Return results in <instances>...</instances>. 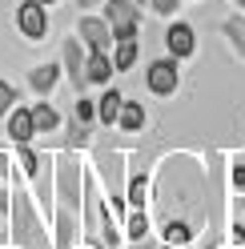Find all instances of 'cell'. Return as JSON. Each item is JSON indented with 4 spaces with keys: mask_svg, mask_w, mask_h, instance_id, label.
I'll list each match as a JSON object with an SVG mask.
<instances>
[{
    "mask_svg": "<svg viewBox=\"0 0 245 249\" xmlns=\"http://www.w3.org/2000/svg\"><path fill=\"white\" fill-rule=\"evenodd\" d=\"M177 81H181V69H177V56H161L145 69V89L153 97H173L177 92Z\"/></svg>",
    "mask_w": 245,
    "mask_h": 249,
    "instance_id": "1",
    "label": "cell"
},
{
    "mask_svg": "<svg viewBox=\"0 0 245 249\" xmlns=\"http://www.w3.org/2000/svg\"><path fill=\"white\" fill-rule=\"evenodd\" d=\"M105 20H109V28H113V40H137L141 17H137L133 0H109V4H105Z\"/></svg>",
    "mask_w": 245,
    "mask_h": 249,
    "instance_id": "2",
    "label": "cell"
},
{
    "mask_svg": "<svg viewBox=\"0 0 245 249\" xmlns=\"http://www.w3.org/2000/svg\"><path fill=\"white\" fill-rule=\"evenodd\" d=\"M8 213H12V241L17 245H28L36 237V217H33V205H28L24 193H12L8 197Z\"/></svg>",
    "mask_w": 245,
    "mask_h": 249,
    "instance_id": "3",
    "label": "cell"
},
{
    "mask_svg": "<svg viewBox=\"0 0 245 249\" xmlns=\"http://www.w3.org/2000/svg\"><path fill=\"white\" fill-rule=\"evenodd\" d=\"M76 36H81V44L88 53H109V44H113V28L105 17H81V24H76Z\"/></svg>",
    "mask_w": 245,
    "mask_h": 249,
    "instance_id": "4",
    "label": "cell"
},
{
    "mask_svg": "<svg viewBox=\"0 0 245 249\" xmlns=\"http://www.w3.org/2000/svg\"><path fill=\"white\" fill-rule=\"evenodd\" d=\"M56 197L65 201V209H76V201H81V165L72 157L56 161Z\"/></svg>",
    "mask_w": 245,
    "mask_h": 249,
    "instance_id": "5",
    "label": "cell"
},
{
    "mask_svg": "<svg viewBox=\"0 0 245 249\" xmlns=\"http://www.w3.org/2000/svg\"><path fill=\"white\" fill-rule=\"evenodd\" d=\"M17 28H20L24 40H44V33H49V17H44L40 0H24V4L17 8Z\"/></svg>",
    "mask_w": 245,
    "mask_h": 249,
    "instance_id": "6",
    "label": "cell"
},
{
    "mask_svg": "<svg viewBox=\"0 0 245 249\" xmlns=\"http://www.w3.org/2000/svg\"><path fill=\"white\" fill-rule=\"evenodd\" d=\"M165 44H169V56H177V60L193 56V49H197V33H193V24H185V20L169 24V33H165Z\"/></svg>",
    "mask_w": 245,
    "mask_h": 249,
    "instance_id": "7",
    "label": "cell"
},
{
    "mask_svg": "<svg viewBox=\"0 0 245 249\" xmlns=\"http://www.w3.org/2000/svg\"><path fill=\"white\" fill-rule=\"evenodd\" d=\"M60 56H65V76L72 81V89H85V44L81 40H65V49H60Z\"/></svg>",
    "mask_w": 245,
    "mask_h": 249,
    "instance_id": "8",
    "label": "cell"
},
{
    "mask_svg": "<svg viewBox=\"0 0 245 249\" xmlns=\"http://www.w3.org/2000/svg\"><path fill=\"white\" fill-rule=\"evenodd\" d=\"M8 137L17 145H28L36 137V124H33V108H12L8 113Z\"/></svg>",
    "mask_w": 245,
    "mask_h": 249,
    "instance_id": "9",
    "label": "cell"
},
{
    "mask_svg": "<svg viewBox=\"0 0 245 249\" xmlns=\"http://www.w3.org/2000/svg\"><path fill=\"white\" fill-rule=\"evenodd\" d=\"M113 56L109 53H88L85 56V81L88 85H109V76H113Z\"/></svg>",
    "mask_w": 245,
    "mask_h": 249,
    "instance_id": "10",
    "label": "cell"
},
{
    "mask_svg": "<svg viewBox=\"0 0 245 249\" xmlns=\"http://www.w3.org/2000/svg\"><path fill=\"white\" fill-rule=\"evenodd\" d=\"M56 81H60V69L56 65H36L33 72H28V85H33V92H52L56 89Z\"/></svg>",
    "mask_w": 245,
    "mask_h": 249,
    "instance_id": "11",
    "label": "cell"
},
{
    "mask_svg": "<svg viewBox=\"0 0 245 249\" xmlns=\"http://www.w3.org/2000/svg\"><path fill=\"white\" fill-rule=\"evenodd\" d=\"M161 237H165V249H185V245L193 241V229H189L185 221H165Z\"/></svg>",
    "mask_w": 245,
    "mask_h": 249,
    "instance_id": "12",
    "label": "cell"
},
{
    "mask_svg": "<svg viewBox=\"0 0 245 249\" xmlns=\"http://www.w3.org/2000/svg\"><path fill=\"white\" fill-rule=\"evenodd\" d=\"M33 124H36V133H56L60 113H56L49 101H36V105H33Z\"/></svg>",
    "mask_w": 245,
    "mask_h": 249,
    "instance_id": "13",
    "label": "cell"
},
{
    "mask_svg": "<svg viewBox=\"0 0 245 249\" xmlns=\"http://www.w3.org/2000/svg\"><path fill=\"white\" fill-rule=\"evenodd\" d=\"M117 124H121V133H137L145 124V108L137 105V101H125V105H121V113H117Z\"/></svg>",
    "mask_w": 245,
    "mask_h": 249,
    "instance_id": "14",
    "label": "cell"
},
{
    "mask_svg": "<svg viewBox=\"0 0 245 249\" xmlns=\"http://www.w3.org/2000/svg\"><path fill=\"white\" fill-rule=\"evenodd\" d=\"M137 65V40H113V69L129 72Z\"/></svg>",
    "mask_w": 245,
    "mask_h": 249,
    "instance_id": "15",
    "label": "cell"
},
{
    "mask_svg": "<svg viewBox=\"0 0 245 249\" xmlns=\"http://www.w3.org/2000/svg\"><path fill=\"white\" fill-rule=\"evenodd\" d=\"M121 105H125V97H121L117 89H109L101 97V105H97V121H105V124H117V113H121Z\"/></svg>",
    "mask_w": 245,
    "mask_h": 249,
    "instance_id": "16",
    "label": "cell"
},
{
    "mask_svg": "<svg viewBox=\"0 0 245 249\" xmlns=\"http://www.w3.org/2000/svg\"><path fill=\"white\" fill-rule=\"evenodd\" d=\"M72 233H76L72 209H60V213H56V249H69V245H72Z\"/></svg>",
    "mask_w": 245,
    "mask_h": 249,
    "instance_id": "17",
    "label": "cell"
},
{
    "mask_svg": "<svg viewBox=\"0 0 245 249\" xmlns=\"http://www.w3.org/2000/svg\"><path fill=\"white\" fill-rule=\"evenodd\" d=\"M221 33L233 40V49L245 56V17H229V20H221Z\"/></svg>",
    "mask_w": 245,
    "mask_h": 249,
    "instance_id": "18",
    "label": "cell"
},
{
    "mask_svg": "<svg viewBox=\"0 0 245 249\" xmlns=\"http://www.w3.org/2000/svg\"><path fill=\"white\" fill-rule=\"evenodd\" d=\"M125 233H129V241H145V233H149V217H145V209H133V213H129Z\"/></svg>",
    "mask_w": 245,
    "mask_h": 249,
    "instance_id": "19",
    "label": "cell"
},
{
    "mask_svg": "<svg viewBox=\"0 0 245 249\" xmlns=\"http://www.w3.org/2000/svg\"><path fill=\"white\" fill-rule=\"evenodd\" d=\"M145 189H149V181H145V177H133V185H129V197H125L133 209H141V205H145Z\"/></svg>",
    "mask_w": 245,
    "mask_h": 249,
    "instance_id": "20",
    "label": "cell"
},
{
    "mask_svg": "<svg viewBox=\"0 0 245 249\" xmlns=\"http://www.w3.org/2000/svg\"><path fill=\"white\" fill-rule=\"evenodd\" d=\"M12 108H17V89L8 81H0V117H8Z\"/></svg>",
    "mask_w": 245,
    "mask_h": 249,
    "instance_id": "21",
    "label": "cell"
},
{
    "mask_svg": "<svg viewBox=\"0 0 245 249\" xmlns=\"http://www.w3.org/2000/svg\"><path fill=\"white\" fill-rule=\"evenodd\" d=\"M20 169H24L28 177H36V173H40V157H36L28 145H20Z\"/></svg>",
    "mask_w": 245,
    "mask_h": 249,
    "instance_id": "22",
    "label": "cell"
},
{
    "mask_svg": "<svg viewBox=\"0 0 245 249\" xmlns=\"http://www.w3.org/2000/svg\"><path fill=\"white\" fill-rule=\"evenodd\" d=\"M76 121H81V124H93V121H97V105L88 101V97L76 101Z\"/></svg>",
    "mask_w": 245,
    "mask_h": 249,
    "instance_id": "23",
    "label": "cell"
},
{
    "mask_svg": "<svg viewBox=\"0 0 245 249\" xmlns=\"http://www.w3.org/2000/svg\"><path fill=\"white\" fill-rule=\"evenodd\" d=\"M181 0H153V12H161V17H173Z\"/></svg>",
    "mask_w": 245,
    "mask_h": 249,
    "instance_id": "24",
    "label": "cell"
},
{
    "mask_svg": "<svg viewBox=\"0 0 245 249\" xmlns=\"http://www.w3.org/2000/svg\"><path fill=\"white\" fill-rule=\"evenodd\" d=\"M233 185H237V189H245V165L233 169Z\"/></svg>",
    "mask_w": 245,
    "mask_h": 249,
    "instance_id": "25",
    "label": "cell"
},
{
    "mask_svg": "<svg viewBox=\"0 0 245 249\" xmlns=\"http://www.w3.org/2000/svg\"><path fill=\"white\" fill-rule=\"evenodd\" d=\"M8 197H12V193L0 189V225H4V213H8Z\"/></svg>",
    "mask_w": 245,
    "mask_h": 249,
    "instance_id": "26",
    "label": "cell"
},
{
    "mask_svg": "<svg viewBox=\"0 0 245 249\" xmlns=\"http://www.w3.org/2000/svg\"><path fill=\"white\" fill-rule=\"evenodd\" d=\"M233 241H241V245H245V229H241V225L233 229Z\"/></svg>",
    "mask_w": 245,
    "mask_h": 249,
    "instance_id": "27",
    "label": "cell"
},
{
    "mask_svg": "<svg viewBox=\"0 0 245 249\" xmlns=\"http://www.w3.org/2000/svg\"><path fill=\"white\" fill-rule=\"evenodd\" d=\"M76 4H81V8L88 12V8H93V4H101V0H76Z\"/></svg>",
    "mask_w": 245,
    "mask_h": 249,
    "instance_id": "28",
    "label": "cell"
},
{
    "mask_svg": "<svg viewBox=\"0 0 245 249\" xmlns=\"http://www.w3.org/2000/svg\"><path fill=\"white\" fill-rule=\"evenodd\" d=\"M133 249H149V245H145V241H133Z\"/></svg>",
    "mask_w": 245,
    "mask_h": 249,
    "instance_id": "29",
    "label": "cell"
},
{
    "mask_svg": "<svg viewBox=\"0 0 245 249\" xmlns=\"http://www.w3.org/2000/svg\"><path fill=\"white\" fill-rule=\"evenodd\" d=\"M40 4H60V0H40Z\"/></svg>",
    "mask_w": 245,
    "mask_h": 249,
    "instance_id": "30",
    "label": "cell"
},
{
    "mask_svg": "<svg viewBox=\"0 0 245 249\" xmlns=\"http://www.w3.org/2000/svg\"><path fill=\"white\" fill-rule=\"evenodd\" d=\"M133 4H137V8H141V4H145V0H133Z\"/></svg>",
    "mask_w": 245,
    "mask_h": 249,
    "instance_id": "31",
    "label": "cell"
},
{
    "mask_svg": "<svg viewBox=\"0 0 245 249\" xmlns=\"http://www.w3.org/2000/svg\"><path fill=\"white\" fill-rule=\"evenodd\" d=\"M233 4H241V8H245V0H233Z\"/></svg>",
    "mask_w": 245,
    "mask_h": 249,
    "instance_id": "32",
    "label": "cell"
},
{
    "mask_svg": "<svg viewBox=\"0 0 245 249\" xmlns=\"http://www.w3.org/2000/svg\"><path fill=\"white\" fill-rule=\"evenodd\" d=\"M93 249H101V245H93Z\"/></svg>",
    "mask_w": 245,
    "mask_h": 249,
    "instance_id": "33",
    "label": "cell"
}]
</instances>
